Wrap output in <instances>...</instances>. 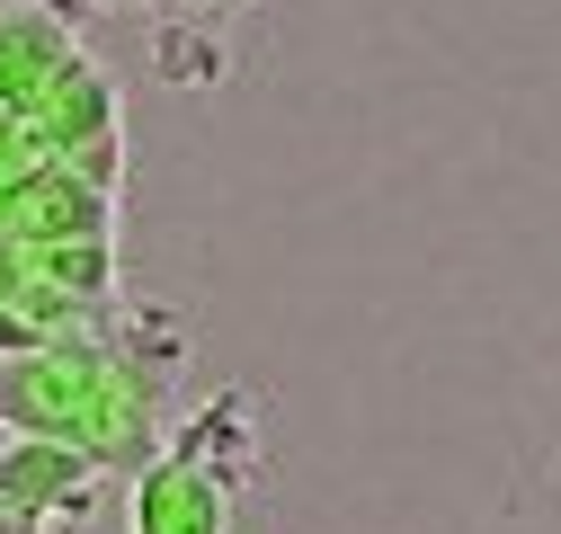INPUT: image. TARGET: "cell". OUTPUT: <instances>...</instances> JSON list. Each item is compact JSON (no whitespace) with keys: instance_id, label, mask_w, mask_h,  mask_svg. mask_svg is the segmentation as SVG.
Instances as JSON below:
<instances>
[{"instance_id":"2","label":"cell","mask_w":561,"mask_h":534,"mask_svg":"<svg viewBox=\"0 0 561 534\" xmlns=\"http://www.w3.org/2000/svg\"><path fill=\"white\" fill-rule=\"evenodd\" d=\"M152 81H170V90H224L232 81L224 19H161L152 27Z\"/></svg>"},{"instance_id":"4","label":"cell","mask_w":561,"mask_h":534,"mask_svg":"<svg viewBox=\"0 0 561 534\" xmlns=\"http://www.w3.org/2000/svg\"><path fill=\"white\" fill-rule=\"evenodd\" d=\"M107 10H152V19H161V0H107Z\"/></svg>"},{"instance_id":"3","label":"cell","mask_w":561,"mask_h":534,"mask_svg":"<svg viewBox=\"0 0 561 534\" xmlns=\"http://www.w3.org/2000/svg\"><path fill=\"white\" fill-rule=\"evenodd\" d=\"M224 10H241V0H161V19H224Z\"/></svg>"},{"instance_id":"1","label":"cell","mask_w":561,"mask_h":534,"mask_svg":"<svg viewBox=\"0 0 561 534\" xmlns=\"http://www.w3.org/2000/svg\"><path fill=\"white\" fill-rule=\"evenodd\" d=\"M232 525V481L215 473L205 454H161L144 463V481H134V534H224Z\"/></svg>"}]
</instances>
